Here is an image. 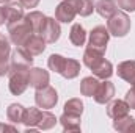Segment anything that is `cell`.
I'll return each instance as SVG.
<instances>
[{
  "label": "cell",
  "instance_id": "obj_33",
  "mask_svg": "<svg viewBox=\"0 0 135 133\" xmlns=\"http://www.w3.org/2000/svg\"><path fill=\"white\" fill-rule=\"evenodd\" d=\"M3 24H6V17H5V9H3V6L0 5V27H2Z\"/></svg>",
  "mask_w": 135,
  "mask_h": 133
},
{
  "label": "cell",
  "instance_id": "obj_9",
  "mask_svg": "<svg viewBox=\"0 0 135 133\" xmlns=\"http://www.w3.org/2000/svg\"><path fill=\"white\" fill-rule=\"evenodd\" d=\"M75 16H77V9H75L74 0H63L55 8V19L61 24L72 22L75 19Z\"/></svg>",
  "mask_w": 135,
  "mask_h": 133
},
{
  "label": "cell",
  "instance_id": "obj_31",
  "mask_svg": "<svg viewBox=\"0 0 135 133\" xmlns=\"http://www.w3.org/2000/svg\"><path fill=\"white\" fill-rule=\"evenodd\" d=\"M24 8H27V9H32V8H36L38 5H39V2L41 0H17Z\"/></svg>",
  "mask_w": 135,
  "mask_h": 133
},
{
  "label": "cell",
  "instance_id": "obj_6",
  "mask_svg": "<svg viewBox=\"0 0 135 133\" xmlns=\"http://www.w3.org/2000/svg\"><path fill=\"white\" fill-rule=\"evenodd\" d=\"M42 36V39L47 42V44H54L60 39V34H61V27H60V22L55 19V17H47L44 19L41 28H39V33Z\"/></svg>",
  "mask_w": 135,
  "mask_h": 133
},
{
  "label": "cell",
  "instance_id": "obj_16",
  "mask_svg": "<svg viewBox=\"0 0 135 133\" xmlns=\"http://www.w3.org/2000/svg\"><path fill=\"white\" fill-rule=\"evenodd\" d=\"M116 74L121 80H124L131 85H135V61L127 60V61L119 63L116 67Z\"/></svg>",
  "mask_w": 135,
  "mask_h": 133
},
{
  "label": "cell",
  "instance_id": "obj_29",
  "mask_svg": "<svg viewBox=\"0 0 135 133\" xmlns=\"http://www.w3.org/2000/svg\"><path fill=\"white\" fill-rule=\"evenodd\" d=\"M116 3L124 11H131V13L135 11V0H116Z\"/></svg>",
  "mask_w": 135,
  "mask_h": 133
},
{
  "label": "cell",
  "instance_id": "obj_17",
  "mask_svg": "<svg viewBox=\"0 0 135 133\" xmlns=\"http://www.w3.org/2000/svg\"><path fill=\"white\" fill-rule=\"evenodd\" d=\"M82 116H75V114H69L63 113L58 119V122L61 124L65 132H80L82 130Z\"/></svg>",
  "mask_w": 135,
  "mask_h": 133
},
{
  "label": "cell",
  "instance_id": "obj_13",
  "mask_svg": "<svg viewBox=\"0 0 135 133\" xmlns=\"http://www.w3.org/2000/svg\"><path fill=\"white\" fill-rule=\"evenodd\" d=\"M129 110L131 106L127 105L126 100H110L107 103V116L110 119H118V117H123L126 114H129Z\"/></svg>",
  "mask_w": 135,
  "mask_h": 133
},
{
  "label": "cell",
  "instance_id": "obj_23",
  "mask_svg": "<svg viewBox=\"0 0 135 133\" xmlns=\"http://www.w3.org/2000/svg\"><path fill=\"white\" fill-rule=\"evenodd\" d=\"M91 72H93L94 77H98V78H101V80H107V78H110V77L113 75V64L104 58L98 66L91 69Z\"/></svg>",
  "mask_w": 135,
  "mask_h": 133
},
{
  "label": "cell",
  "instance_id": "obj_24",
  "mask_svg": "<svg viewBox=\"0 0 135 133\" xmlns=\"http://www.w3.org/2000/svg\"><path fill=\"white\" fill-rule=\"evenodd\" d=\"M57 122H58V119L55 117V114H52L49 110H42V116L38 124V130H50L55 127Z\"/></svg>",
  "mask_w": 135,
  "mask_h": 133
},
{
  "label": "cell",
  "instance_id": "obj_28",
  "mask_svg": "<svg viewBox=\"0 0 135 133\" xmlns=\"http://www.w3.org/2000/svg\"><path fill=\"white\" fill-rule=\"evenodd\" d=\"M27 17L30 19V22H32V25H33V32L35 33H39V28H41V25H42L46 16H44L41 11H30V13L27 14Z\"/></svg>",
  "mask_w": 135,
  "mask_h": 133
},
{
  "label": "cell",
  "instance_id": "obj_18",
  "mask_svg": "<svg viewBox=\"0 0 135 133\" xmlns=\"http://www.w3.org/2000/svg\"><path fill=\"white\" fill-rule=\"evenodd\" d=\"M94 9L99 16L108 19L118 9V3H116V0H98L94 5Z\"/></svg>",
  "mask_w": 135,
  "mask_h": 133
},
{
  "label": "cell",
  "instance_id": "obj_30",
  "mask_svg": "<svg viewBox=\"0 0 135 133\" xmlns=\"http://www.w3.org/2000/svg\"><path fill=\"white\" fill-rule=\"evenodd\" d=\"M124 100L127 102V105L131 106V110H135V85H132V88L126 93Z\"/></svg>",
  "mask_w": 135,
  "mask_h": 133
},
{
  "label": "cell",
  "instance_id": "obj_15",
  "mask_svg": "<svg viewBox=\"0 0 135 133\" xmlns=\"http://www.w3.org/2000/svg\"><path fill=\"white\" fill-rule=\"evenodd\" d=\"M46 41L42 39V36L41 34H38V33H33L25 42H24V49L25 50H28L33 57H36V55H41L44 50H46Z\"/></svg>",
  "mask_w": 135,
  "mask_h": 133
},
{
  "label": "cell",
  "instance_id": "obj_3",
  "mask_svg": "<svg viewBox=\"0 0 135 133\" xmlns=\"http://www.w3.org/2000/svg\"><path fill=\"white\" fill-rule=\"evenodd\" d=\"M131 19L124 11H115L108 19H107V30L112 36L116 38H124L126 34L131 32Z\"/></svg>",
  "mask_w": 135,
  "mask_h": 133
},
{
  "label": "cell",
  "instance_id": "obj_7",
  "mask_svg": "<svg viewBox=\"0 0 135 133\" xmlns=\"http://www.w3.org/2000/svg\"><path fill=\"white\" fill-rule=\"evenodd\" d=\"M110 39V33L107 30V27L104 25H98L90 32V39H88V47L99 50L102 53H105L107 50V44Z\"/></svg>",
  "mask_w": 135,
  "mask_h": 133
},
{
  "label": "cell",
  "instance_id": "obj_27",
  "mask_svg": "<svg viewBox=\"0 0 135 133\" xmlns=\"http://www.w3.org/2000/svg\"><path fill=\"white\" fill-rule=\"evenodd\" d=\"M134 124L135 119L129 114H126L123 117H118V119H113V129L118 130V132H129Z\"/></svg>",
  "mask_w": 135,
  "mask_h": 133
},
{
  "label": "cell",
  "instance_id": "obj_25",
  "mask_svg": "<svg viewBox=\"0 0 135 133\" xmlns=\"http://www.w3.org/2000/svg\"><path fill=\"white\" fill-rule=\"evenodd\" d=\"M74 3H75L77 14H80L82 17H88L94 11V5H96L94 0H74Z\"/></svg>",
  "mask_w": 135,
  "mask_h": 133
},
{
  "label": "cell",
  "instance_id": "obj_34",
  "mask_svg": "<svg viewBox=\"0 0 135 133\" xmlns=\"http://www.w3.org/2000/svg\"><path fill=\"white\" fill-rule=\"evenodd\" d=\"M9 2H13V0H0V3H2V5H5V3H9Z\"/></svg>",
  "mask_w": 135,
  "mask_h": 133
},
{
  "label": "cell",
  "instance_id": "obj_11",
  "mask_svg": "<svg viewBox=\"0 0 135 133\" xmlns=\"http://www.w3.org/2000/svg\"><path fill=\"white\" fill-rule=\"evenodd\" d=\"M49 81H50V75L42 67H32L28 70V85L35 89H41L47 86Z\"/></svg>",
  "mask_w": 135,
  "mask_h": 133
},
{
  "label": "cell",
  "instance_id": "obj_21",
  "mask_svg": "<svg viewBox=\"0 0 135 133\" xmlns=\"http://www.w3.org/2000/svg\"><path fill=\"white\" fill-rule=\"evenodd\" d=\"M25 114V106L21 103H11L6 108V117L11 124H22Z\"/></svg>",
  "mask_w": 135,
  "mask_h": 133
},
{
  "label": "cell",
  "instance_id": "obj_19",
  "mask_svg": "<svg viewBox=\"0 0 135 133\" xmlns=\"http://www.w3.org/2000/svg\"><path fill=\"white\" fill-rule=\"evenodd\" d=\"M69 41L75 47H80V45L85 44V41H86V32H85V28H83L82 24H79V22L72 24L71 32H69Z\"/></svg>",
  "mask_w": 135,
  "mask_h": 133
},
{
  "label": "cell",
  "instance_id": "obj_32",
  "mask_svg": "<svg viewBox=\"0 0 135 133\" xmlns=\"http://www.w3.org/2000/svg\"><path fill=\"white\" fill-rule=\"evenodd\" d=\"M0 132H17V127L8 125V124H0Z\"/></svg>",
  "mask_w": 135,
  "mask_h": 133
},
{
  "label": "cell",
  "instance_id": "obj_8",
  "mask_svg": "<svg viewBox=\"0 0 135 133\" xmlns=\"http://www.w3.org/2000/svg\"><path fill=\"white\" fill-rule=\"evenodd\" d=\"M28 86V72H8V88L13 96L24 94Z\"/></svg>",
  "mask_w": 135,
  "mask_h": 133
},
{
  "label": "cell",
  "instance_id": "obj_2",
  "mask_svg": "<svg viewBox=\"0 0 135 133\" xmlns=\"http://www.w3.org/2000/svg\"><path fill=\"white\" fill-rule=\"evenodd\" d=\"M6 28H8V38H9L11 44H14L16 47H22L24 42L35 33L33 25H32L30 19L27 17V14L21 21L6 24Z\"/></svg>",
  "mask_w": 135,
  "mask_h": 133
},
{
  "label": "cell",
  "instance_id": "obj_20",
  "mask_svg": "<svg viewBox=\"0 0 135 133\" xmlns=\"http://www.w3.org/2000/svg\"><path fill=\"white\" fill-rule=\"evenodd\" d=\"M99 78L91 75V77H85L82 81H80V94L85 96V97H93L98 86H99Z\"/></svg>",
  "mask_w": 135,
  "mask_h": 133
},
{
  "label": "cell",
  "instance_id": "obj_26",
  "mask_svg": "<svg viewBox=\"0 0 135 133\" xmlns=\"http://www.w3.org/2000/svg\"><path fill=\"white\" fill-rule=\"evenodd\" d=\"M63 113H69V114H75V116H82L83 113V102L77 97L69 99L63 106Z\"/></svg>",
  "mask_w": 135,
  "mask_h": 133
},
{
  "label": "cell",
  "instance_id": "obj_22",
  "mask_svg": "<svg viewBox=\"0 0 135 133\" xmlns=\"http://www.w3.org/2000/svg\"><path fill=\"white\" fill-rule=\"evenodd\" d=\"M102 60H104V53H102V52L94 50V49H91V47L86 45V49H85V52H83V64L88 67V69L96 67Z\"/></svg>",
  "mask_w": 135,
  "mask_h": 133
},
{
  "label": "cell",
  "instance_id": "obj_10",
  "mask_svg": "<svg viewBox=\"0 0 135 133\" xmlns=\"http://www.w3.org/2000/svg\"><path fill=\"white\" fill-rule=\"evenodd\" d=\"M11 58V41L3 33H0V77L8 75Z\"/></svg>",
  "mask_w": 135,
  "mask_h": 133
},
{
  "label": "cell",
  "instance_id": "obj_1",
  "mask_svg": "<svg viewBox=\"0 0 135 133\" xmlns=\"http://www.w3.org/2000/svg\"><path fill=\"white\" fill-rule=\"evenodd\" d=\"M47 66L52 72L60 74L63 78L72 80L80 74V63L74 58H65L58 53H52L47 60Z\"/></svg>",
  "mask_w": 135,
  "mask_h": 133
},
{
  "label": "cell",
  "instance_id": "obj_14",
  "mask_svg": "<svg viewBox=\"0 0 135 133\" xmlns=\"http://www.w3.org/2000/svg\"><path fill=\"white\" fill-rule=\"evenodd\" d=\"M3 9H5V17H6V24H11V22H16V21H21L25 14H24V6L17 2V0H13L9 3H5L3 5Z\"/></svg>",
  "mask_w": 135,
  "mask_h": 133
},
{
  "label": "cell",
  "instance_id": "obj_5",
  "mask_svg": "<svg viewBox=\"0 0 135 133\" xmlns=\"http://www.w3.org/2000/svg\"><path fill=\"white\" fill-rule=\"evenodd\" d=\"M35 102H36V106L42 108V110H50L57 105L58 102V93L55 88L52 86H44L41 89H36L35 93Z\"/></svg>",
  "mask_w": 135,
  "mask_h": 133
},
{
  "label": "cell",
  "instance_id": "obj_4",
  "mask_svg": "<svg viewBox=\"0 0 135 133\" xmlns=\"http://www.w3.org/2000/svg\"><path fill=\"white\" fill-rule=\"evenodd\" d=\"M33 67V55L24 47H16L11 52L8 72H28Z\"/></svg>",
  "mask_w": 135,
  "mask_h": 133
},
{
  "label": "cell",
  "instance_id": "obj_12",
  "mask_svg": "<svg viewBox=\"0 0 135 133\" xmlns=\"http://www.w3.org/2000/svg\"><path fill=\"white\" fill-rule=\"evenodd\" d=\"M113 96H115V85L107 78V80H104V81L99 83V86H98V89H96L93 97H94L96 103L105 105V103H108L110 100L113 99Z\"/></svg>",
  "mask_w": 135,
  "mask_h": 133
}]
</instances>
